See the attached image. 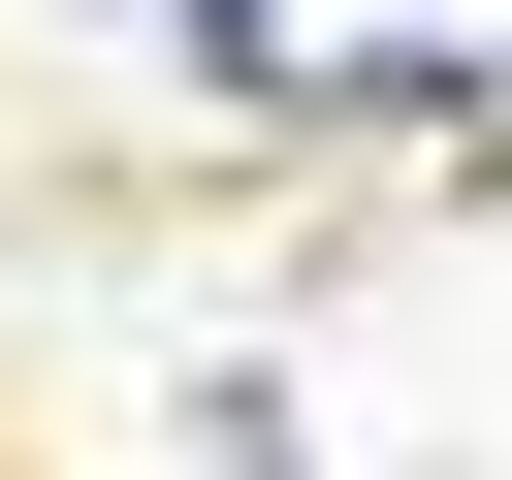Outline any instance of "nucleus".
I'll return each mask as SVG.
<instances>
[{
  "label": "nucleus",
  "instance_id": "1",
  "mask_svg": "<svg viewBox=\"0 0 512 480\" xmlns=\"http://www.w3.org/2000/svg\"><path fill=\"white\" fill-rule=\"evenodd\" d=\"M160 32H192V96H256V128H384V96H480L512 0H160Z\"/></svg>",
  "mask_w": 512,
  "mask_h": 480
},
{
  "label": "nucleus",
  "instance_id": "2",
  "mask_svg": "<svg viewBox=\"0 0 512 480\" xmlns=\"http://www.w3.org/2000/svg\"><path fill=\"white\" fill-rule=\"evenodd\" d=\"M480 128H512V32H480Z\"/></svg>",
  "mask_w": 512,
  "mask_h": 480
}]
</instances>
